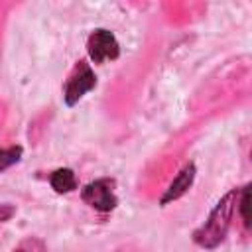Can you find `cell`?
<instances>
[{
	"mask_svg": "<svg viewBox=\"0 0 252 252\" xmlns=\"http://www.w3.org/2000/svg\"><path fill=\"white\" fill-rule=\"evenodd\" d=\"M238 193H240V189H230L215 205L209 219L193 232L195 244H199L201 248L211 250V248H217L224 240V236L228 232V226H230V220H232V215H234V209H236Z\"/></svg>",
	"mask_w": 252,
	"mask_h": 252,
	"instance_id": "cell-1",
	"label": "cell"
},
{
	"mask_svg": "<svg viewBox=\"0 0 252 252\" xmlns=\"http://www.w3.org/2000/svg\"><path fill=\"white\" fill-rule=\"evenodd\" d=\"M81 197L89 207H93L98 213H108L118 205V199L114 193V179L110 177H100L87 183L81 189Z\"/></svg>",
	"mask_w": 252,
	"mask_h": 252,
	"instance_id": "cell-2",
	"label": "cell"
},
{
	"mask_svg": "<svg viewBox=\"0 0 252 252\" xmlns=\"http://www.w3.org/2000/svg\"><path fill=\"white\" fill-rule=\"evenodd\" d=\"M96 87V75L91 69L89 63L79 61L75 71L71 73V77L67 79L65 87H63V100L67 106L77 104L89 91H93Z\"/></svg>",
	"mask_w": 252,
	"mask_h": 252,
	"instance_id": "cell-3",
	"label": "cell"
},
{
	"mask_svg": "<svg viewBox=\"0 0 252 252\" xmlns=\"http://www.w3.org/2000/svg\"><path fill=\"white\" fill-rule=\"evenodd\" d=\"M87 51H89V57L93 63L100 65V63H106V61H112L120 55V45L114 37V33L110 30H104V28H98L94 30L89 39H87Z\"/></svg>",
	"mask_w": 252,
	"mask_h": 252,
	"instance_id": "cell-4",
	"label": "cell"
},
{
	"mask_svg": "<svg viewBox=\"0 0 252 252\" xmlns=\"http://www.w3.org/2000/svg\"><path fill=\"white\" fill-rule=\"evenodd\" d=\"M193 179H195V165L193 163H187L177 175H175V179L169 183V187H167V191H165V195L161 197V205H167V203H171V201H175V199H179L183 193H187V189L193 185Z\"/></svg>",
	"mask_w": 252,
	"mask_h": 252,
	"instance_id": "cell-5",
	"label": "cell"
},
{
	"mask_svg": "<svg viewBox=\"0 0 252 252\" xmlns=\"http://www.w3.org/2000/svg\"><path fill=\"white\" fill-rule=\"evenodd\" d=\"M49 183L57 193H69L77 189V177L75 171L69 167H59L49 175Z\"/></svg>",
	"mask_w": 252,
	"mask_h": 252,
	"instance_id": "cell-6",
	"label": "cell"
},
{
	"mask_svg": "<svg viewBox=\"0 0 252 252\" xmlns=\"http://www.w3.org/2000/svg\"><path fill=\"white\" fill-rule=\"evenodd\" d=\"M22 158V148L20 146H0V171L8 169L10 165H14L16 161H20Z\"/></svg>",
	"mask_w": 252,
	"mask_h": 252,
	"instance_id": "cell-7",
	"label": "cell"
},
{
	"mask_svg": "<svg viewBox=\"0 0 252 252\" xmlns=\"http://www.w3.org/2000/svg\"><path fill=\"white\" fill-rule=\"evenodd\" d=\"M250 185H244L238 193V201H236V207L240 209V217H242V222L246 226H250V215H248V203H250Z\"/></svg>",
	"mask_w": 252,
	"mask_h": 252,
	"instance_id": "cell-8",
	"label": "cell"
},
{
	"mask_svg": "<svg viewBox=\"0 0 252 252\" xmlns=\"http://www.w3.org/2000/svg\"><path fill=\"white\" fill-rule=\"evenodd\" d=\"M14 252H47V248H45V244H43L39 238L30 236V238H24V240L14 248Z\"/></svg>",
	"mask_w": 252,
	"mask_h": 252,
	"instance_id": "cell-9",
	"label": "cell"
},
{
	"mask_svg": "<svg viewBox=\"0 0 252 252\" xmlns=\"http://www.w3.org/2000/svg\"><path fill=\"white\" fill-rule=\"evenodd\" d=\"M14 213H16V211H14V207H12V205H8V203H0V222L8 220Z\"/></svg>",
	"mask_w": 252,
	"mask_h": 252,
	"instance_id": "cell-10",
	"label": "cell"
}]
</instances>
